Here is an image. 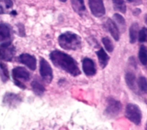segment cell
Instances as JSON below:
<instances>
[{
	"instance_id": "13",
	"label": "cell",
	"mask_w": 147,
	"mask_h": 130,
	"mask_svg": "<svg viewBox=\"0 0 147 130\" xmlns=\"http://www.w3.org/2000/svg\"><path fill=\"white\" fill-rule=\"evenodd\" d=\"M106 23H107L108 30L110 32L111 36L113 37L115 41H118L120 37V34H119V30L117 24L115 23L114 21H113L110 18L107 19L106 21Z\"/></svg>"
},
{
	"instance_id": "19",
	"label": "cell",
	"mask_w": 147,
	"mask_h": 130,
	"mask_svg": "<svg viewBox=\"0 0 147 130\" xmlns=\"http://www.w3.org/2000/svg\"><path fill=\"white\" fill-rule=\"evenodd\" d=\"M0 77L3 82H7L9 78V72L6 64L0 62Z\"/></svg>"
},
{
	"instance_id": "14",
	"label": "cell",
	"mask_w": 147,
	"mask_h": 130,
	"mask_svg": "<svg viewBox=\"0 0 147 130\" xmlns=\"http://www.w3.org/2000/svg\"><path fill=\"white\" fill-rule=\"evenodd\" d=\"M96 55L97 56L99 65L102 69H104L108 64L110 60V56L107 54L103 48L95 52Z\"/></svg>"
},
{
	"instance_id": "12",
	"label": "cell",
	"mask_w": 147,
	"mask_h": 130,
	"mask_svg": "<svg viewBox=\"0 0 147 130\" xmlns=\"http://www.w3.org/2000/svg\"><path fill=\"white\" fill-rule=\"evenodd\" d=\"M11 28L6 23H0V43H4L8 41H11Z\"/></svg>"
},
{
	"instance_id": "5",
	"label": "cell",
	"mask_w": 147,
	"mask_h": 130,
	"mask_svg": "<svg viewBox=\"0 0 147 130\" xmlns=\"http://www.w3.org/2000/svg\"><path fill=\"white\" fill-rule=\"evenodd\" d=\"M122 108V103L112 97H109L106 100V106L104 114L109 118L117 117Z\"/></svg>"
},
{
	"instance_id": "28",
	"label": "cell",
	"mask_w": 147,
	"mask_h": 130,
	"mask_svg": "<svg viewBox=\"0 0 147 130\" xmlns=\"http://www.w3.org/2000/svg\"><path fill=\"white\" fill-rule=\"evenodd\" d=\"M129 62L130 63V64L131 65H133L134 68L137 67V62H136V60H135L134 57L131 56V57L129 58Z\"/></svg>"
},
{
	"instance_id": "18",
	"label": "cell",
	"mask_w": 147,
	"mask_h": 130,
	"mask_svg": "<svg viewBox=\"0 0 147 130\" xmlns=\"http://www.w3.org/2000/svg\"><path fill=\"white\" fill-rule=\"evenodd\" d=\"M31 86L34 93L38 96L42 95L45 91V87L37 80H33L32 81Z\"/></svg>"
},
{
	"instance_id": "26",
	"label": "cell",
	"mask_w": 147,
	"mask_h": 130,
	"mask_svg": "<svg viewBox=\"0 0 147 130\" xmlns=\"http://www.w3.org/2000/svg\"><path fill=\"white\" fill-rule=\"evenodd\" d=\"M18 28L19 35L21 37L25 36V29H24V25L21 23H19V24H18Z\"/></svg>"
},
{
	"instance_id": "15",
	"label": "cell",
	"mask_w": 147,
	"mask_h": 130,
	"mask_svg": "<svg viewBox=\"0 0 147 130\" xmlns=\"http://www.w3.org/2000/svg\"><path fill=\"white\" fill-rule=\"evenodd\" d=\"M125 80L128 88L132 91H136V75L131 72H127L125 75Z\"/></svg>"
},
{
	"instance_id": "9",
	"label": "cell",
	"mask_w": 147,
	"mask_h": 130,
	"mask_svg": "<svg viewBox=\"0 0 147 130\" xmlns=\"http://www.w3.org/2000/svg\"><path fill=\"white\" fill-rule=\"evenodd\" d=\"M22 100V97L19 94L7 92L3 96V103L10 108H15L21 103Z\"/></svg>"
},
{
	"instance_id": "10",
	"label": "cell",
	"mask_w": 147,
	"mask_h": 130,
	"mask_svg": "<svg viewBox=\"0 0 147 130\" xmlns=\"http://www.w3.org/2000/svg\"><path fill=\"white\" fill-rule=\"evenodd\" d=\"M18 61L26 65L29 69L32 70H34L36 69L37 60L36 57L29 53H22L18 57Z\"/></svg>"
},
{
	"instance_id": "31",
	"label": "cell",
	"mask_w": 147,
	"mask_h": 130,
	"mask_svg": "<svg viewBox=\"0 0 147 130\" xmlns=\"http://www.w3.org/2000/svg\"><path fill=\"white\" fill-rule=\"evenodd\" d=\"M10 14H13V15H16V14H17V12H16L15 10H13V11H11Z\"/></svg>"
},
{
	"instance_id": "8",
	"label": "cell",
	"mask_w": 147,
	"mask_h": 130,
	"mask_svg": "<svg viewBox=\"0 0 147 130\" xmlns=\"http://www.w3.org/2000/svg\"><path fill=\"white\" fill-rule=\"evenodd\" d=\"M88 6L95 17L99 18L105 14L106 10L103 0H88Z\"/></svg>"
},
{
	"instance_id": "11",
	"label": "cell",
	"mask_w": 147,
	"mask_h": 130,
	"mask_svg": "<svg viewBox=\"0 0 147 130\" xmlns=\"http://www.w3.org/2000/svg\"><path fill=\"white\" fill-rule=\"evenodd\" d=\"M82 69L84 74L88 77L93 76L96 73V69L94 61L88 57H84L83 59Z\"/></svg>"
},
{
	"instance_id": "3",
	"label": "cell",
	"mask_w": 147,
	"mask_h": 130,
	"mask_svg": "<svg viewBox=\"0 0 147 130\" xmlns=\"http://www.w3.org/2000/svg\"><path fill=\"white\" fill-rule=\"evenodd\" d=\"M12 77L15 85L21 89H25L26 86L21 80L24 81H29L30 78V74L25 68L17 66L12 69Z\"/></svg>"
},
{
	"instance_id": "24",
	"label": "cell",
	"mask_w": 147,
	"mask_h": 130,
	"mask_svg": "<svg viewBox=\"0 0 147 130\" xmlns=\"http://www.w3.org/2000/svg\"><path fill=\"white\" fill-rule=\"evenodd\" d=\"M137 84L140 90L147 93V79L144 76H140L137 81Z\"/></svg>"
},
{
	"instance_id": "2",
	"label": "cell",
	"mask_w": 147,
	"mask_h": 130,
	"mask_svg": "<svg viewBox=\"0 0 147 130\" xmlns=\"http://www.w3.org/2000/svg\"><path fill=\"white\" fill-rule=\"evenodd\" d=\"M58 43L63 49L76 50L81 48L82 38L78 34L68 31L59 36Z\"/></svg>"
},
{
	"instance_id": "20",
	"label": "cell",
	"mask_w": 147,
	"mask_h": 130,
	"mask_svg": "<svg viewBox=\"0 0 147 130\" xmlns=\"http://www.w3.org/2000/svg\"><path fill=\"white\" fill-rule=\"evenodd\" d=\"M138 58L140 62L143 65L147 64V48L142 45L140 47L138 51Z\"/></svg>"
},
{
	"instance_id": "27",
	"label": "cell",
	"mask_w": 147,
	"mask_h": 130,
	"mask_svg": "<svg viewBox=\"0 0 147 130\" xmlns=\"http://www.w3.org/2000/svg\"><path fill=\"white\" fill-rule=\"evenodd\" d=\"M4 3H5V7L7 9H10L13 7V2L11 1V0H3Z\"/></svg>"
},
{
	"instance_id": "34",
	"label": "cell",
	"mask_w": 147,
	"mask_h": 130,
	"mask_svg": "<svg viewBox=\"0 0 147 130\" xmlns=\"http://www.w3.org/2000/svg\"><path fill=\"white\" fill-rule=\"evenodd\" d=\"M145 129H147V123H146V126H145Z\"/></svg>"
},
{
	"instance_id": "1",
	"label": "cell",
	"mask_w": 147,
	"mask_h": 130,
	"mask_svg": "<svg viewBox=\"0 0 147 130\" xmlns=\"http://www.w3.org/2000/svg\"><path fill=\"white\" fill-rule=\"evenodd\" d=\"M53 64L70 75L76 77L81 74L77 61L70 55L59 50H55L49 54Z\"/></svg>"
},
{
	"instance_id": "7",
	"label": "cell",
	"mask_w": 147,
	"mask_h": 130,
	"mask_svg": "<svg viewBox=\"0 0 147 130\" xmlns=\"http://www.w3.org/2000/svg\"><path fill=\"white\" fill-rule=\"evenodd\" d=\"M39 71L43 81L49 84L53 79V70L49 62L43 57H40Z\"/></svg>"
},
{
	"instance_id": "30",
	"label": "cell",
	"mask_w": 147,
	"mask_h": 130,
	"mask_svg": "<svg viewBox=\"0 0 147 130\" xmlns=\"http://www.w3.org/2000/svg\"><path fill=\"white\" fill-rule=\"evenodd\" d=\"M4 13H5V11H4L3 8L1 5H0V14H2Z\"/></svg>"
},
{
	"instance_id": "16",
	"label": "cell",
	"mask_w": 147,
	"mask_h": 130,
	"mask_svg": "<svg viewBox=\"0 0 147 130\" xmlns=\"http://www.w3.org/2000/svg\"><path fill=\"white\" fill-rule=\"evenodd\" d=\"M139 25L137 22L133 23L129 28V42L130 44H134L138 37Z\"/></svg>"
},
{
	"instance_id": "32",
	"label": "cell",
	"mask_w": 147,
	"mask_h": 130,
	"mask_svg": "<svg viewBox=\"0 0 147 130\" xmlns=\"http://www.w3.org/2000/svg\"><path fill=\"white\" fill-rule=\"evenodd\" d=\"M145 21L146 22V23L147 24V14L146 15V16L145 17Z\"/></svg>"
},
{
	"instance_id": "35",
	"label": "cell",
	"mask_w": 147,
	"mask_h": 130,
	"mask_svg": "<svg viewBox=\"0 0 147 130\" xmlns=\"http://www.w3.org/2000/svg\"><path fill=\"white\" fill-rule=\"evenodd\" d=\"M129 2H133L134 0H127Z\"/></svg>"
},
{
	"instance_id": "6",
	"label": "cell",
	"mask_w": 147,
	"mask_h": 130,
	"mask_svg": "<svg viewBox=\"0 0 147 130\" xmlns=\"http://www.w3.org/2000/svg\"><path fill=\"white\" fill-rule=\"evenodd\" d=\"M16 54V49L8 41L0 44V60L5 61H11Z\"/></svg>"
},
{
	"instance_id": "17",
	"label": "cell",
	"mask_w": 147,
	"mask_h": 130,
	"mask_svg": "<svg viewBox=\"0 0 147 130\" xmlns=\"http://www.w3.org/2000/svg\"><path fill=\"white\" fill-rule=\"evenodd\" d=\"M113 18L115 23L117 24L119 31L124 32L126 30V21L124 17L119 13H115L113 15Z\"/></svg>"
},
{
	"instance_id": "4",
	"label": "cell",
	"mask_w": 147,
	"mask_h": 130,
	"mask_svg": "<svg viewBox=\"0 0 147 130\" xmlns=\"http://www.w3.org/2000/svg\"><path fill=\"white\" fill-rule=\"evenodd\" d=\"M125 117L136 125L141 124L142 120V112L140 107L135 104H127L125 112Z\"/></svg>"
},
{
	"instance_id": "33",
	"label": "cell",
	"mask_w": 147,
	"mask_h": 130,
	"mask_svg": "<svg viewBox=\"0 0 147 130\" xmlns=\"http://www.w3.org/2000/svg\"><path fill=\"white\" fill-rule=\"evenodd\" d=\"M60 2H65L67 1V0H59Z\"/></svg>"
},
{
	"instance_id": "29",
	"label": "cell",
	"mask_w": 147,
	"mask_h": 130,
	"mask_svg": "<svg viewBox=\"0 0 147 130\" xmlns=\"http://www.w3.org/2000/svg\"><path fill=\"white\" fill-rule=\"evenodd\" d=\"M141 13V10L139 8H136L133 11V14L134 16H137L140 13Z\"/></svg>"
},
{
	"instance_id": "21",
	"label": "cell",
	"mask_w": 147,
	"mask_h": 130,
	"mask_svg": "<svg viewBox=\"0 0 147 130\" xmlns=\"http://www.w3.org/2000/svg\"><path fill=\"white\" fill-rule=\"evenodd\" d=\"M74 9L79 14H81L86 10L84 0H72Z\"/></svg>"
},
{
	"instance_id": "25",
	"label": "cell",
	"mask_w": 147,
	"mask_h": 130,
	"mask_svg": "<svg viewBox=\"0 0 147 130\" xmlns=\"http://www.w3.org/2000/svg\"><path fill=\"white\" fill-rule=\"evenodd\" d=\"M147 38V29L146 27L142 28L138 34V40L140 42H144Z\"/></svg>"
},
{
	"instance_id": "23",
	"label": "cell",
	"mask_w": 147,
	"mask_h": 130,
	"mask_svg": "<svg viewBox=\"0 0 147 130\" xmlns=\"http://www.w3.org/2000/svg\"><path fill=\"white\" fill-rule=\"evenodd\" d=\"M102 42L105 46V49L109 53L114 50V45L111 39L108 37H104L102 38Z\"/></svg>"
},
{
	"instance_id": "22",
	"label": "cell",
	"mask_w": 147,
	"mask_h": 130,
	"mask_svg": "<svg viewBox=\"0 0 147 130\" xmlns=\"http://www.w3.org/2000/svg\"><path fill=\"white\" fill-rule=\"evenodd\" d=\"M114 9L122 13H125L126 11V6L124 0H112Z\"/></svg>"
}]
</instances>
